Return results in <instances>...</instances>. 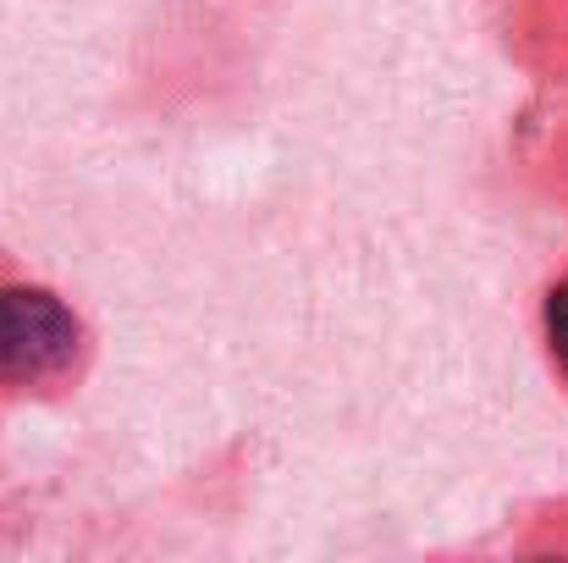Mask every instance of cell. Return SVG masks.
Masks as SVG:
<instances>
[{
  "label": "cell",
  "mask_w": 568,
  "mask_h": 563,
  "mask_svg": "<svg viewBox=\"0 0 568 563\" xmlns=\"http://www.w3.org/2000/svg\"><path fill=\"white\" fill-rule=\"evenodd\" d=\"M83 354V321L33 282H0V392L67 381Z\"/></svg>",
  "instance_id": "1"
},
{
  "label": "cell",
  "mask_w": 568,
  "mask_h": 563,
  "mask_svg": "<svg viewBox=\"0 0 568 563\" xmlns=\"http://www.w3.org/2000/svg\"><path fill=\"white\" fill-rule=\"evenodd\" d=\"M547 343H552L558 371L568 375V277L552 288V299H547Z\"/></svg>",
  "instance_id": "2"
}]
</instances>
